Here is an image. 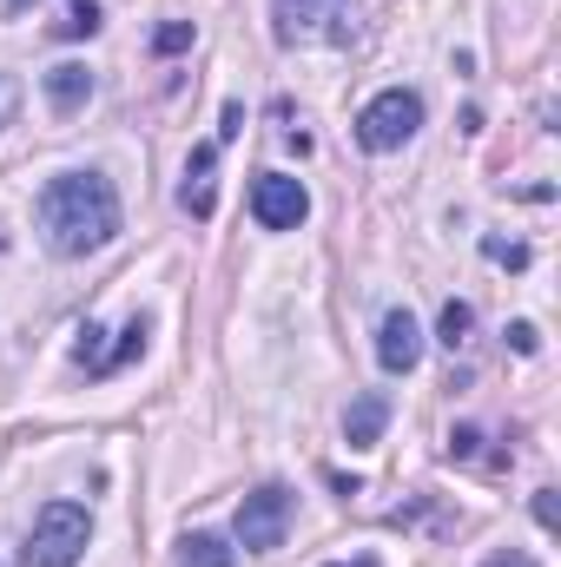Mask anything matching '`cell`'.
I'll list each match as a JSON object with an SVG mask.
<instances>
[{
    "mask_svg": "<svg viewBox=\"0 0 561 567\" xmlns=\"http://www.w3.org/2000/svg\"><path fill=\"white\" fill-rule=\"evenodd\" d=\"M324 567H370V561H324Z\"/></svg>",
    "mask_w": 561,
    "mask_h": 567,
    "instance_id": "cb8c5ba5",
    "label": "cell"
},
{
    "mask_svg": "<svg viewBox=\"0 0 561 567\" xmlns=\"http://www.w3.org/2000/svg\"><path fill=\"white\" fill-rule=\"evenodd\" d=\"M384 423H390V403H384V396H357V403H350V416H344V435H350V449H377Z\"/></svg>",
    "mask_w": 561,
    "mask_h": 567,
    "instance_id": "30bf717a",
    "label": "cell"
},
{
    "mask_svg": "<svg viewBox=\"0 0 561 567\" xmlns=\"http://www.w3.org/2000/svg\"><path fill=\"white\" fill-rule=\"evenodd\" d=\"M212 172H218V145H198V152L185 158V185H178V205H185L192 218H212V205H218Z\"/></svg>",
    "mask_w": 561,
    "mask_h": 567,
    "instance_id": "ba28073f",
    "label": "cell"
},
{
    "mask_svg": "<svg viewBox=\"0 0 561 567\" xmlns=\"http://www.w3.org/2000/svg\"><path fill=\"white\" fill-rule=\"evenodd\" d=\"M245 133V106H225V120H218V140H238Z\"/></svg>",
    "mask_w": 561,
    "mask_h": 567,
    "instance_id": "ffe728a7",
    "label": "cell"
},
{
    "mask_svg": "<svg viewBox=\"0 0 561 567\" xmlns=\"http://www.w3.org/2000/svg\"><path fill=\"white\" fill-rule=\"evenodd\" d=\"M232 561H238V548H232L225 535H205V528H198V535L178 542V567H232Z\"/></svg>",
    "mask_w": 561,
    "mask_h": 567,
    "instance_id": "8fae6325",
    "label": "cell"
},
{
    "mask_svg": "<svg viewBox=\"0 0 561 567\" xmlns=\"http://www.w3.org/2000/svg\"><path fill=\"white\" fill-rule=\"evenodd\" d=\"M73 363L100 377V323H80V343H73Z\"/></svg>",
    "mask_w": 561,
    "mask_h": 567,
    "instance_id": "2e32d148",
    "label": "cell"
},
{
    "mask_svg": "<svg viewBox=\"0 0 561 567\" xmlns=\"http://www.w3.org/2000/svg\"><path fill=\"white\" fill-rule=\"evenodd\" d=\"M47 100H53V113H80V106L93 100V73H86V66H73V60H67V66H53V73H47Z\"/></svg>",
    "mask_w": 561,
    "mask_h": 567,
    "instance_id": "9c48e42d",
    "label": "cell"
},
{
    "mask_svg": "<svg viewBox=\"0 0 561 567\" xmlns=\"http://www.w3.org/2000/svg\"><path fill=\"white\" fill-rule=\"evenodd\" d=\"M290 488H278V482H265V488H252L245 502H238V542L252 548V555H272V548H284V528H290Z\"/></svg>",
    "mask_w": 561,
    "mask_h": 567,
    "instance_id": "5b68a950",
    "label": "cell"
},
{
    "mask_svg": "<svg viewBox=\"0 0 561 567\" xmlns=\"http://www.w3.org/2000/svg\"><path fill=\"white\" fill-rule=\"evenodd\" d=\"M145 337H152V323H145V317H133V323L120 330V350L106 357V370H120V363H133V357H145ZM106 370H100V377H106Z\"/></svg>",
    "mask_w": 561,
    "mask_h": 567,
    "instance_id": "4fadbf2b",
    "label": "cell"
},
{
    "mask_svg": "<svg viewBox=\"0 0 561 567\" xmlns=\"http://www.w3.org/2000/svg\"><path fill=\"white\" fill-rule=\"evenodd\" d=\"M536 522H542V528H555V488H542V495H536Z\"/></svg>",
    "mask_w": 561,
    "mask_h": 567,
    "instance_id": "7402d4cb",
    "label": "cell"
},
{
    "mask_svg": "<svg viewBox=\"0 0 561 567\" xmlns=\"http://www.w3.org/2000/svg\"><path fill=\"white\" fill-rule=\"evenodd\" d=\"M476 442H482L476 429H456V435H449V455H476Z\"/></svg>",
    "mask_w": 561,
    "mask_h": 567,
    "instance_id": "44dd1931",
    "label": "cell"
},
{
    "mask_svg": "<svg viewBox=\"0 0 561 567\" xmlns=\"http://www.w3.org/2000/svg\"><path fill=\"white\" fill-rule=\"evenodd\" d=\"M509 343H516L522 357H536V350H542V330H536V323H509Z\"/></svg>",
    "mask_w": 561,
    "mask_h": 567,
    "instance_id": "ac0fdd59",
    "label": "cell"
},
{
    "mask_svg": "<svg viewBox=\"0 0 561 567\" xmlns=\"http://www.w3.org/2000/svg\"><path fill=\"white\" fill-rule=\"evenodd\" d=\"M482 251H489L496 265H509V271H522V265H529V245H502V238H489Z\"/></svg>",
    "mask_w": 561,
    "mask_h": 567,
    "instance_id": "e0dca14e",
    "label": "cell"
},
{
    "mask_svg": "<svg viewBox=\"0 0 561 567\" xmlns=\"http://www.w3.org/2000/svg\"><path fill=\"white\" fill-rule=\"evenodd\" d=\"M40 231L53 258H86L120 238V192L106 172H60L40 185Z\"/></svg>",
    "mask_w": 561,
    "mask_h": 567,
    "instance_id": "6da1fadb",
    "label": "cell"
},
{
    "mask_svg": "<svg viewBox=\"0 0 561 567\" xmlns=\"http://www.w3.org/2000/svg\"><path fill=\"white\" fill-rule=\"evenodd\" d=\"M185 47H192V20H165L152 33V53H185Z\"/></svg>",
    "mask_w": 561,
    "mask_h": 567,
    "instance_id": "9a60e30c",
    "label": "cell"
},
{
    "mask_svg": "<svg viewBox=\"0 0 561 567\" xmlns=\"http://www.w3.org/2000/svg\"><path fill=\"white\" fill-rule=\"evenodd\" d=\"M469 330H476V310L449 297V303H442V323H436V337H442L449 350H462V343H469Z\"/></svg>",
    "mask_w": 561,
    "mask_h": 567,
    "instance_id": "7c38bea8",
    "label": "cell"
},
{
    "mask_svg": "<svg viewBox=\"0 0 561 567\" xmlns=\"http://www.w3.org/2000/svg\"><path fill=\"white\" fill-rule=\"evenodd\" d=\"M93 542V515L80 502H47L27 528V548H20V567H80Z\"/></svg>",
    "mask_w": 561,
    "mask_h": 567,
    "instance_id": "7a4b0ae2",
    "label": "cell"
},
{
    "mask_svg": "<svg viewBox=\"0 0 561 567\" xmlns=\"http://www.w3.org/2000/svg\"><path fill=\"white\" fill-rule=\"evenodd\" d=\"M422 357V330L410 310H384V323H377V363L390 370V377H410Z\"/></svg>",
    "mask_w": 561,
    "mask_h": 567,
    "instance_id": "52a82bcc",
    "label": "cell"
},
{
    "mask_svg": "<svg viewBox=\"0 0 561 567\" xmlns=\"http://www.w3.org/2000/svg\"><path fill=\"white\" fill-rule=\"evenodd\" d=\"M417 126H422V100L410 86H390L357 113V145L364 152H397V145L417 140Z\"/></svg>",
    "mask_w": 561,
    "mask_h": 567,
    "instance_id": "277c9868",
    "label": "cell"
},
{
    "mask_svg": "<svg viewBox=\"0 0 561 567\" xmlns=\"http://www.w3.org/2000/svg\"><path fill=\"white\" fill-rule=\"evenodd\" d=\"M489 567H542V561H536V555H522V548H509V555H496Z\"/></svg>",
    "mask_w": 561,
    "mask_h": 567,
    "instance_id": "603a6c76",
    "label": "cell"
},
{
    "mask_svg": "<svg viewBox=\"0 0 561 567\" xmlns=\"http://www.w3.org/2000/svg\"><path fill=\"white\" fill-rule=\"evenodd\" d=\"M272 33L284 47H310V40L350 47L357 40V0H278V27Z\"/></svg>",
    "mask_w": 561,
    "mask_h": 567,
    "instance_id": "3957f363",
    "label": "cell"
},
{
    "mask_svg": "<svg viewBox=\"0 0 561 567\" xmlns=\"http://www.w3.org/2000/svg\"><path fill=\"white\" fill-rule=\"evenodd\" d=\"M13 113H20V80H13V73H0V126H7Z\"/></svg>",
    "mask_w": 561,
    "mask_h": 567,
    "instance_id": "d6986e66",
    "label": "cell"
},
{
    "mask_svg": "<svg viewBox=\"0 0 561 567\" xmlns=\"http://www.w3.org/2000/svg\"><path fill=\"white\" fill-rule=\"evenodd\" d=\"M252 218H258L265 231H297V225L310 218V192H304L297 178H284V172H258V185H252Z\"/></svg>",
    "mask_w": 561,
    "mask_h": 567,
    "instance_id": "8992f818",
    "label": "cell"
},
{
    "mask_svg": "<svg viewBox=\"0 0 561 567\" xmlns=\"http://www.w3.org/2000/svg\"><path fill=\"white\" fill-rule=\"evenodd\" d=\"M7 7H27V0H7Z\"/></svg>",
    "mask_w": 561,
    "mask_h": 567,
    "instance_id": "d4e9b609",
    "label": "cell"
},
{
    "mask_svg": "<svg viewBox=\"0 0 561 567\" xmlns=\"http://www.w3.org/2000/svg\"><path fill=\"white\" fill-rule=\"evenodd\" d=\"M67 7H73V13L60 20V33H67V40H86V33L100 27V0H67Z\"/></svg>",
    "mask_w": 561,
    "mask_h": 567,
    "instance_id": "5bb4252c",
    "label": "cell"
}]
</instances>
